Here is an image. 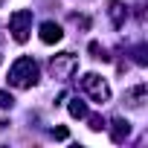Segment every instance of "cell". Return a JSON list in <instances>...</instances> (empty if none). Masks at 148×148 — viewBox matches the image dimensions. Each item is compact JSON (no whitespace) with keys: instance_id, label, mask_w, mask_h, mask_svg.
<instances>
[{"instance_id":"6da1fadb","label":"cell","mask_w":148,"mask_h":148,"mask_svg":"<svg viewBox=\"0 0 148 148\" xmlns=\"http://www.w3.org/2000/svg\"><path fill=\"white\" fill-rule=\"evenodd\" d=\"M38 79H41V70H38L35 58H29V55H21V58L9 67V84L18 87V90H29V87H35Z\"/></svg>"},{"instance_id":"7a4b0ae2","label":"cell","mask_w":148,"mask_h":148,"mask_svg":"<svg viewBox=\"0 0 148 148\" xmlns=\"http://www.w3.org/2000/svg\"><path fill=\"white\" fill-rule=\"evenodd\" d=\"M76 70H79V55H73V52H58L49 58V73L58 82H70L76 76Z\"/></svg>"},{"instance_id":"3957f363","label":"cell","mask_w":148,"mask_h":148,"mask_svg":"<svg viewBox=\"0 0 148 148\" xmlns=\"http://www.w3.org/2000/svg\"><path fill=\"white\" fill-rule=\"evenodd\" d=\"M82 90H84L93 102H99V105L110 102V84L99 76V73H84V76H82Z\"/></svg>"},{"instance_id":"277c9868","label":"cell","mask_w":148,"mask_h":148,"mask_svg":"<svg viewBox=\"0 0 148 148\" xmlns=\"http://www.w3.org/2000/svg\"><path fill=\"white\" fill-rule=\"evenodd\" d=\"M9 32L18 44H26L32 32V9H15L9 15Z\"/></svg>"},{"instance_id":"5b68a950","label":"cell","mask_w":148,"mask_h":148,"mask_svg":"<svg viewBox=\"0 0 148 148\" xmlns=\"http://www.w3.org/2000/svg\"><path fill=\"white\" fill-rule=\"evenodd\" d=\"M38 38H41V44L52 47V44H58V41L64 38V29H61V23H55V21H44V23L38 26Z\"/></svg>"},{"instance_id":"8992f818","label":"cell","mask_w":148,"mask_h":148,"mask_svg":"<svg viewBox=\"0 0 148 148\" xmlns=\"http://www.w3.org/2000/svg\"><path fill=\"white\" fill-rule=\"evenodd\" d=\"M108 15H110L113 26H116V29H122V26H125V21H128V6L122 3V0H108Z\"/></svg>"},{"instance_id":"52a82bcc","label":"cell","mask_w":148,"mask_h":148,"mask_svg":"<svg viewBox=\"0 0 148 148\" xmlns=\"http://www.w3.org/2000/svg\"><path fill=\"white\" fill-rule=\"evenodd\" d=\"M128 136H131V122L122 119V116H113L110 119V139L113 142H125Z\"/></svg>"},{"instance_id":"ba28073f","label":"cell","mask_w":148,"mask_h":148,"mask_svg":"<svg viewBox=\"0 0 148 148\" xmlns=\"http://www.w3.org/2000/svg\"><path fill=\"white\" fill-rule=\"evenodd\" d=\"M145 96H148V87L139 82V84H134V87H128L125 90V102L131 105V108H139L142 102H145Z\"/></svg>"},{"instance_id":"9c48e42d","label":"cell","mask_w":148,"mask_h":148,"mask_svg":"<svg viewBox=\"0 0 148 148\" xmlns=\"http://www.w3.org/2000/svg\"><path fill=\"white\" fill-rule=\"evenodd\" d=\"M67 110H70V116H73V119H84V116H87V105H84L79 96L67 102Z\"/></svg>"},{"instance_id":"30bf717a","label":"cell","mask_w":148,"mask_h":148,"mask_svg":"<svg viewBox=\"0 0 148 148\" xmlns=\"http://www.w3.org/2000/svg\"><path fill=\"white\" fill-rule=\"evenodd\" d=\"M90 52H93V58H102V61H110V55H108V49L99 44V41H90Z\"/></svg>"},{"instance_id":"8fae6325","label":"cell","mask_w":148,"mask_h":148,"mask_svg":"<svg viewBox=\"0 0 148 148\" xmlns=\"http://www.w3.org/2000/svg\"><path fill=\"white\" fill-rule=\"evenodd\" d=\"M84 119L90 122V131H102V128H108V125H105V119H102L99 113H87Z\"/></svg>"},{"instance_id":"7c38bea8","label":"cell","mask_w":148,"mask_h":148,"mask_svg":"<svg viewBox=\"0 0 148 148\" xmlns=\"http://www.w3.org/2000/svg\"><path fill=\"white\" fill-rule=\"evenodd\" d=\"M15 105V99H12V93H6V90H0V110H9Z\"/></svg>"},{"instance_id":"4fadbf2b","label":"cell","mask_w":148,"mask_h":148,"mask_svg":"<svg viewBox=\"0 0 148 148\" xmlns=\"http://www.w3.org/2000/svg\"><path fill=\"white\" fill-rule=\"evenodd\" d=\"M134 58H136V64H142V67L148 64V58H145V44H139V47L134 49Z\"/></svg>"},{"instance_id":"5bb4252c","label":"cell","mask_w":148,"mask_h":148,"mask_svg":"<svg viewBox=\"0 0 148 148\" xmlns=\"http://www.w3.org/2000/svg\"><path fill=\"white\" fill-rule=\"evenodd\" d=\"M67 136H70L67 128H52V139H67Z\"/></svg>"},{"instance_id":"9a60e30c","label":"cell","mask_w":148,"mask_h":148,"mask_svg":"<svg viewBox=\"0 0 148 148\" xmlns=\"http://www.w3.org/2000/svg\"><path fill=\"white\" fill-rule=\"evenodd\" d=\"M70 21H73V23H79V26H84V29H87V26H90V21H87V18H79V15H73V18H70Z\"/></svg>"},{"instance_id":"2e32d148","label":"cell","mask_w":148,"mask_h":148,"mask_svg":"<svg viewBox=\"0 0 148 148\" xmlns=\"http://www.w3.org/2000/svg\"><path fill=\"white\" fill-rule=\"evenodd\" d=\"M0 61H3V55H0Z\"/></svg>"},{"instance_id":"e0dca14e","label":"cell","mask_w":148,"mask_h":148,"mask_svg":"<svg viewBox=\"0 0 148 148\" xmlns=\"http://www.w3.org/2000/svg\"><path fill=\"white\" fill-rule=\"evenodd\" d=\"M0 3H3V0H0Z\"/></svg>"}]
</instances>
